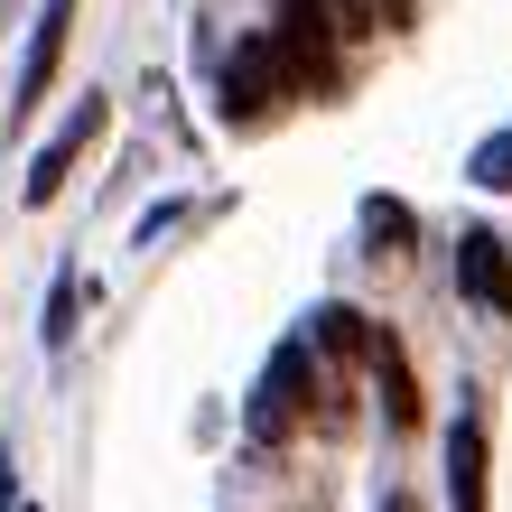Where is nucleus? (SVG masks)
<instances>
[{"instance_id":"1","label":"nucleus","mask_w":512,"mask_h":512,"mask_svg":"<svg viewBox=\"0 0 512 512\" xmlns=\"http://www.w3.org/2000/svg\"><path fill=\"white\" fill-rule=\"evenodd\" d=\"M298 419H317V354H308V336H289V345L261 364V391H252V438L280 447Z\"/></svg>"},{"instance_id":"2","label":"nucleus","mask_w":512,"mask_h":512,"mask_svg":"<svg viewBox=\"0 0 512 512\" xmlns=\"http://www.w3.org/2000/svg\"><path fill=\"white\" fill-rule=\"evenodd\" d=\"M289 103V66L270 56V38H252V47H233V66H224V122H261V112H280Z\"/></svg>"},{"instance_id":"3","label":"nucleus","mask_w":512,"mask_h":512,"mask_svg":"<svg viewBox=\"0 0 512 512\" xmlns=\"http://www.w3.org/2000/svg\"><path fill=\"white\" fill-rule=\"evenodd\" d=\"M66 28H75V0H47L38 28H28V56H19V84H10V122H28V112L47 103L56 66H66Z\"/></svg>"},{"instance_id":"4","label":"nucleus","mask_w":512,"mask_h":512,"mask_svg":"<svg viewBox=\"0 0 512 512\" xmlns=\"http://www.w3.org/2000/svg\"><path fill=\"white\" fill-rule=\"evenodd\" d=\"M94 140H103V103H75V112H66V131H56V140L38 149V159H28L19 196H28V205H47V196L66 187V177H75V159H84V149H94Z\"/></svg>"},{"instance_id":"5","label":"nucleus","mask_w":512,"mask_h":512,"mask_svg":"<svg viewBox=\"0 0 512 512\" xmlns=\"http://www.w3.org/2000/svg\"><path fill=\"white\" fill-rule=\"evenodd\" d=\"M457 289H466V308L512 317V243L503 233H466L457 243Z\"/></svg>"},{"instance_id":"6","label":"nucleus","mask_w":512,"mask_h":512,"mask_svg":"<svg viewBox=\"0 0 512 512\" xmlns=\"http://www.w3.org/2000/svg\"><path fill=\"white\" fill-rule=\"evenodd\" d=\"M447 512H485V429L475 419L447 429Z\"/></svg>"},{"instance_id":"7","label":"nucleus","mask_w":512,"mask_h":512,"mask_svg":"<svg viewBox=\"0 0 512 512\" xmlns=\"http://www.w3.org/2000/svg\"><path fill=\"white\" fill-rule=\"evenodd\" d=\"M373 373H382V419H391V429H419V382H410V354H401V336H382V326H373Z\"/></svg>"},{"instance_id":"8","label":"nucleus","mask_w":512,"mask_h":512,"mask_svg":"<svg viewBox=\"0 0 512 512\" xmlns=\"http://www.w3.org/2000/svg\"><path fill=\"white\" fill-rule=\"evenodd\" d=\"M308 354H373V317H354V308H326L317 326H308Z\"/></svg>"},{"instance_id":"9","label":"nucleus","mask_w":512,"mask_h":512,"mask_svg":"<svg viewBox=\"0 0 512 512\" xmlns=\"http://www.w3.org/2000/svg\"><path fill=\"white\" fill-rule=\"evenodd\" d=\"M364 233H373V252L419 243V224H410V205H401V196H373V205H364Z\"/></svg>"},{"instance_id":"10","label":"nucleus","mask_w":512,"mask_h":512,"mask_svg":"<svg viewBox=\"0 0 512 512\" xmlns=\"http://www.w3.org/2000/svg\"><path fill=\"white\" fill-rule=\"evenodd\" d=\"M75 308H84V280H75V270H56V298H47V326H38V336L66 345L75 336Z\"/></svg>"},{"instance_id":"11","label":"nucleus","mask_w":512,"mask_h":512,"mask_svg":"<svg viewBox=\"0 0 512 512\" xmlns=\"http://www.w3.org/2000/svg\"><path fill=\"white\" fill-rule=\"evenodd\" d=\"M308 10L336 28V38H373V28H382V10H373V0H308Z\"/></svg>"},{"instance_id":"12","label":"nucleus","mask_w":512,"mask_h":512,"mask_svg":"<svg viewBox=\"0 0 512 512\" xmlns=\"http://www.w3.org/2000/svg\"><path fill=\"white\" fill-rule=\"evenodd\" d=\"M466 177H475V187H503V196H512V131H494L485 149H475V159H466Z\"/></svg>"},{"instance_id":"13","label":"nucleus","mask_w":512,"mask_h":512,"mask_svg":"<svg viewBox=\"0 0 512 512\" xmlns=\"http://www.w3.org/2000/svg\"><path fill=\"white\" fill-rule=\"evenodd\" d=\"M373 10H382V28H410V19H419V0H373Z\"/></svg>"},{"instance_id":"14","label":"nucleus","mask_w":512,"mask_h":512,"mask_svg":"<svg viewBox=\"0 0 512 512\" xmlns=\"http://www.w3.org/2000/svg\"><path fill=\"white\" fill-rule=\"evenodd\" d=\"M382 512H410V494H391V503H382Z\"/></svg>"},{"instance_id":"15","label":"nucleus","mask_w":512,"mask_h":512,"mask_svg":"<svg viewBox=\"0 0 512 512\" xmlns=\"http://www.w3.org/2000/svg\"><path fill=\"white\" fill-rule=\"evenodd\" d=\"M0 19H10V0H0Z\"/></svg>"},{"instance_id":"16","label":"nucleus","mask_w":512,"mask_h":512,"mask_svg":"<svg viewBox=\"0 0 512 512\" xmlns=\"http://www.w3.org/2000/svg\"><path fill=\"white\" fill-rule=\"evenodd\" d=\"M19 512H38V503H19Z\"/></svg>"}]
</instances>
